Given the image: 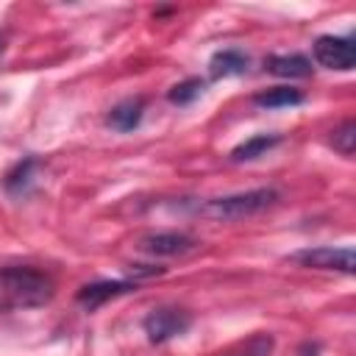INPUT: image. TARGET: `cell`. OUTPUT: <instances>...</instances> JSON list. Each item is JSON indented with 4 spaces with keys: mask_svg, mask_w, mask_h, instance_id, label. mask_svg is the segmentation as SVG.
Returning a JSON list of instances; mask_svg holds the SVG:
<instances>
[{
    "mask_svg": "<svg viewBox=\"0 0 356 356\" xmlns=\"http://www.w3.org/2000/svg\"><path fill=\"white\" fill-rule=\"evenodd\" d=\"M56 284L36 267H0V312L36 309L50 303Z\"/></svg>",
    "mask_w": 356,
    "mask_h": 356,
    "instance_id": "cell-1",
    "label": "cell"
},
{
    "mask_svg": "<svg viewBox=\"0 0 356 356\" xmlns=\"http://www.w3.org/2000/svg\"><path fill=\"white\" fill-rule=\"evenodd\" d=\"M278 200V189L273 186H261V189H250V192H239V195H228V197H214V200H206L200 206V211L211 220H222V222H231V220H245V217H253L270 206H275Z\"/></svg>",
    "mask_w": 356,
    "mask_h": 356,
    "instance_id": "cell-2",
    "label": "cell"
},
{
    "mask_svg": "<svg viewBox=\"0 0 356 356\" xmlns=\"http://www.w3.org/2000/svg\"><path fill=\"white\" fill-rule=\"evenodd\" d=\"M295 264L300 267H312V270H337L350 275L353 273V248H331V245H320V248H306L289 256Z\"/></svg>",
    "mask_w": 356,
    "mask_h": 356,
    "instance_id": "cell-3",
    "label": "cell"
},
{
    "mask_svg": "<svg viewBox=\"0 0 356 356\" xmlns=\"http://www.w3.org/2000/svg\"><path fill=\"white\" fill-rule=\"evenodd\" d=\"M192 317L184 312V309H175V306H159L153 309L145 320H142V328L147 334L150 342H167L172 337H181L186 328H189Z\"/></svg>",
    "mask_w": 356,
    "mask_h": 356,
    "instance_id": "cell-4",
    "label": "cell"
},
{
    "mask_svg": "<svg viewBox=\"0 0 356 356\" xmlns=\"http://www.w3.org/2000/svg\"><path fill=\"white\" fill-rule=\"evenodd\" d=\"M314 61L320 67L348 72L356 64V44H353L350 36H331V33L317 36V42H314Z\"/></svg>",
    "mask_w": 356,
    "mask_h": 356,
    "instance_id": "cell-5",
    "label": "cell"
},
{
    "mask_svg": "<svg viewBox=\"0 0 356 356\" xmlns=\"http://www.w3.org/2000/svg\"><path fill=\"white\" fill-rule=\"evenodd\" d=\"M134 289H136V281H131V278H122V281H95V284L81 286L78 295H75V300H78L83 309L95 312V309H100L103 303H108V300H114V298H120V295H128V292H134Z\"/></svg>",
    "mask_w": 356,
    "mask_h": 356,
    "instance_id": "cell-6",
    "label": "cell"
},
{
    "mask_svg": "<svg viewBox=\"0 0 356 356\" xmlns=\"http://www.w3.org/2000/svg\"><path fill=\"white\" fill-rule=\"evenodd\" d=\"M195 239L189 234H178V231H156L139 239V250L153 253V256H184L189 250H195Z\"/></svg>",
    "mask_w": 356,
    "mask_h": 356,
    "instance_id": "cell-7",
    "label": "cell"
},
{
    "mask_svg": "<svg viewBox=\"0 0 356 356\" xmlns=\"http://www.w3.org/2000/svg\"><path fill=\"white\" fill-rule=\"evenodd\" d=\"M142 114H145V100L142 97H128V100H122V103H117L111 111H108V117H106V122L114 128V131H134L139 122H142Z\"/></svg>",
    "mask_w": 356,
    "mask_h": 356,
    "instance_id": "cell-8",
    "label": "cell"
},
{
    "mask_svg": "<svg viewBox=\"0 0 356 356\" xmlns=\"http://www.w3.org/2000/svg\"><path fill=\"white\" fill-rule=\"evenodd\" d=\"M267 72L281 75V78H309L312 75V61L300 53H289V56H267L264 58Z\"/></svg>",
    "mask_w": 356,
    "mask_h": 356,
    "instance_id": "cell-9",
    "label": "cell"
},
{
    "mask_svg": "<svg viewBox=\"0 0 356 356\" xmlns=\"http://www.w3.org/2000/svg\"><path fill=\"white\" fill-rule=\"evenodd\" d=\"M248 64H250V58L242 50L228 47V50H220L211 56L209 72H211V78H231V75H242L248 70Z\"/></svg>",
    "mask_w": 356,
    "mask_h": 356,
    "instance_id": "cell-10",
    "label": "cell"
},
{
    "mask_svg": "<svg viewBox=\"0 0 356 356\" xmlns=\"http://www.w3.org/2000/svg\"><path fill=\"white\" fill-rule=\"evenodd\" d=\"M253 103L261 106V108L298 106V103H303V92L295 89V86H273V89H267V92H259V95L253 97Z\"/></svg>",
    "mask_w": 356,
    "mask_h": 356,
    "instance_id": "cell-11",
    "label": "cell"
},
{
    "mask_svg": "<svg viewBox=\"0 0 356 356\" xmlns=\"http://www.w3.org/2000/svg\"><path fill=\"white\" fill-rule=\"evenodd\" d=\"M278 142H281L278 134H256V136L245 139L242 145H236V147L231 150V159H234V161H250V159H256V156L273 150Z\"/></svg>",
    "mask_w": 356,
    "mask_h": 356,
    "instance_id": "cell-12",
    "label": "cell"
},
{
    "mask_svg": "<svg viewBox=\"0 0 356 356\" xmlns=\"http://www.w3.org/2000/svg\"><path fill=\"white\" fill-rule=\"evenodd\" d=\"M39 167V161L33 159V156H28V159H22L19 164H14L8 172H6V178H3V186L8 189V192H22L28 184H31V175H33V170Z\"/></svg>",
    "mask_w": 356,
    "mask_h": 356,
    "instance_id": "cell-13",
    "label": "cell"
},
{
    "mask_svg": "<svg viewBox=\"0 0 356 356\" xmlns=\"http://www.w3.org/2000/svg\"><path fill=\"white\" fill-rule=\"evenodd\" d=\"M331 145H334L337 153H342V156L350 159L353 150H356V122L353 120H345L342 125H337L331 131Z\"/></svg>",
    "mask_w": 356,
    "mask_h": 356,
    "instance_id": "cell-14",
    "label": "cell"
},
{
    "mask_svg": "<svg viewBox=\"0 0 356 356\" xmlns=\"http://www.w3.org/2000/svg\"><path fill=\"white\" fill-rule=\"evenodd\" d=\"M203 86H206V83H203L200 78H186V81L175 83V86L167 92V100L175 103V106H186V103H192L195 97H200Z\"/></svg>",
    "mask_w": 356,
    "mask_h": 356,
    "instance_id": "cell-15",
    "label": "cell"
},
{
    "mask_svg": "<svg viewBox=\"0 0 356 356\" xmlns=\"http://www.w3.org/2000/svg\"><path fill=\"white\" fill-rule=\"evenodd\" d=\"M273 337L270 334H256V337H250L239 350H234V353H225V356H270L273 353Z\"/></svg>",
    "mask_w": 356,
    "mask_h": 356,
    "instance_id": "cell-16",
    "label": "cell"
},
{
    "mask_svg": "<svg viewBox=\"0 0 356 356\" xmlns=\"http://www.w3.org/2000/svg\"><path fill=\"white\" fill-rule=\"evenodd\" d=\"M300 356H320V345L317 342H303L300 345Z\"/></svg>",
    "mask_w": 356,
    "mask_h": 356,
    "instance_id": "cell-17",
    "label": "cell"
},
{
    "mask_svg": "<svg viewBox=\"0 0 356 356\" xmlns=\"http://www.w3.org/2000/svg\"><path fill=\"white\" fill-rule=\"evenodd\" d=\"M3 50H6V36L0 33V56H3Z\"/></svg>",
    "mask_w": 356,
    "mask_h": 356,
    "instance_id": "cell-18",
    "label": "cell"
}]
</instances>
